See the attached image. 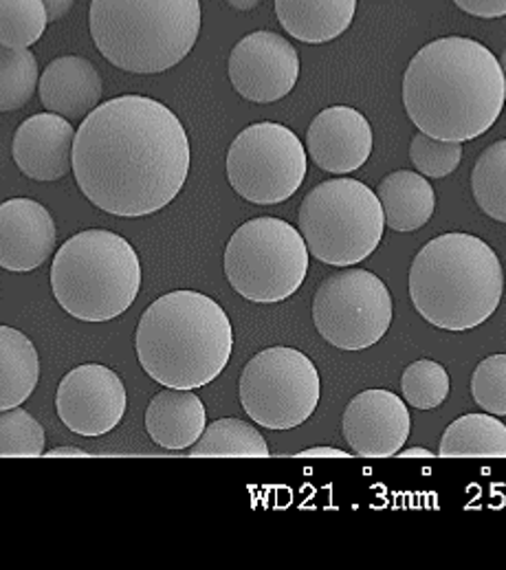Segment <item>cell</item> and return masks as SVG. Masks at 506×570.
<instances>
[{"mask_svg":"<svg viewBox=\"0 0 506 570\" xmlns=\"http://www.w3.org/2000/svg\"><path fill=\"white\" fill-rule=\"evenodd\" d=\"M234 9H238V11H249V9H254V7H258V2L260 0H227Z\"/></svg>","mask_w":506,"mask_h":570,"instance_id":"37","label":"cell"},{"mask_svg":"<svg viewBox=\"0 0 506 570\" xmlns=\"http://www.w3.org/2000/svg\"><path fill=\"white\" fill-rule=\"evenodd\" d=\"M73 175L101 212L121 218L161 212L188 181V132L152 97L110 99L91 110L76 132Z\"/></svg>","mask_w":506,"mask_h":570,"instance_id":"1","label":"cell"},{"mask_svg":"<svg viewBox=\"0 0 506 570\" xmlns=\"http://www.w3.org/2000/svg\"><path fill=\"white\" fill-rule=\"evenodd\" d=\"M141 368L163 387L195 390L229 364L234 331L222 306L199 291H172L155 299L135 333Z\"/></svg>","mask_w":506,"mask_h":570,"instance_id":"3","label":"cell"},{"mask_svg":"<svg viewBox=\"0 0 506 570\" xmlns=\"http://www.w3.org/2000/svg\"><path fill=\"white\" fill-rule=\"evenodd\" d=\"M126 401L123 381L101 364L73 368L60 381L56 394L60 421L80 436L112 432L123 419Z\"/></svg>","mask_w":506,"mask_h":570,"instance_id":"13","label":"cell"},{"mask_svg":"<svg viewBox=\"0 0 506 570\" xmlns=\"http://www.w3.org/2000/svg\"><path fill=\"white\" fill-rule=\"evenodd\" d=\"M357 0H276L285 31L300 42L324 45L339 38L355 18Z\"/></svg>","mask_w":506,"mask_h":570,"instance_id":"20","label":"cell"},{"mask_svg":"<svg viewBox=\"0 0 506 570\" xmlns=\"http://www.w3.org/2000/svg\"><path fill=\"white\" fill-rule=\"evenodd\" d=\"M192 459H269L265 436L240 419H218L209 423L190 450Z\"/></svg>","mask_w":506,"mask_h":570,"instance_id":"24","label":"cell"},{"mask_svg":"<svg viewBox=\"0 0 506 570\" xmlns=\"http://www.w3.org/2000/svg\"><path fill=\"white\" fill-rule=\"evenodd\" d=\"M308 274V247L300 229L282 218H254L240 225L225 249V276L249 302L289 299Z\"/></svg>","mask_w":506,"mask_h":570,"instance_id":"8","label":"cell"},{"mask_svg":"<svg viewBox=\"0 0 506 570\" xmlns=\"http://www.w3.org/2000/svg\"><path fill=\"white\" fill-rule=\"evenodd\" d=\"M505 272L483 238L443 234L429 240L409 269V297L418 315L443 331H472L500 306Z\"/></svg>","mask_w":506,"mask_h":570,"instance_id":"4","label":"cell"},{"mask_svg":"<svg viewBox=\"0 0 506 570\" xmlns=\"http://www.w3.org/2000/svg\"><path fill=\"white\" fill-rule=\"evenodd\" d=\"M201 0H93L91 36L101 56L128 73H163L195 49Z\"/></svg>","mask_w":506,"mask_h":570,"instance_id":"5","label":"cell"},{"mask_svg":"<svg viewBox=\"0 0 506 570\" xmlns=\"http://www.w3.org/2000/svg\"><path fill=\"white\" fill-rule=\"evenodd\" d=\"M49 13L42 0H0V45L29 49L47 29Z\"/></svg>","mask_w":506,"mask_h":570,"instance_id":"27","label":"cell"},{"mask_svg":"<svg viewBox=\"0 0 506 570\" xmlns=\"http://www.w3.org/2000/svg\"><path fill=\"white\" fill-rule=\"evenodd\" d=\"M298 459H350V454L337 448H310L300 452Z\"/></svg>","mask_w":506,"mask_h":570,"instance_id":"33","label":"cell"},{"mask_svg":"<svg viewBox=\"0 0 506 570\" xmlns=\"http://www.w3.org/2000/svg\"><path fill=\"white\" fill-rule=\"evenodd\" d=\"M58 304L76 320L108 322L123 315L139 295L141 263L135 247L108 229L71 236L51 265Z\"/></svg>","mask_w":506,"mask_h":570,"instance_id":"6","label":"cell"},{"mask_svg":"<svg viewBox=\"0 0 506 570\" xmlns=\"http://www.w3.org/2000/svg\"><path fill=\"white\" fill-rule=\"evenodd\" d=\"M298 225L308 254L330 267L364 263L379 247L386 216L377 191L357 179H330L304 196Z\"/></svg>","mask_w":506,"mask_h":570,"instance_id":"7","label":"cell"},{"mask_svg":"<svg viewBox=\"0 0 506 570\" xmlns=\"http://www.w3.org/2000/svg\"><path fill=\"white\" fill-rule=\"evenodd\" d=\"M393 295L386 283L366 269L328 276L312 297L317 333L339 351H366L384 340L393 324Z\"/></svg>","mask_w":506,"mask_h":570,"instance_id":"10","label":"cell"},{"mask_svg":"<svg viewBox=\"0 0 506 570\" xmlns=\"http://www.w3.org/2000/svg\"><path fill=\"white\" fill-rule=\"evenodd\" d=\"M47 456H51V459H56V456H78V459H89L91 454H89V452H85V450H80V448H56V450L47 452Z\"/></svg>","mask_w":506,"mask_h":570,"instance_id":"35","label":"cell"},{"mask_svg":"<svg viewBox=\"0 0 506 570\" xmlns=\"http://www.w3.org/2000/svg\"><path fill=\"white\" fill-rule=\"evenodd\" d=\"M49 13V20H60L69 13V9L73 7V0H42Z\"/></svg>","mask_w":506,"mask_h":570,"instance_id":"34","label":"cell"},{"mask_svg":"<svg viewBox=\"0 0 506 570\" xmlns=\"http://www.w3.org/2000/svg\"><path fill=\"white\" fill-rule=\"evenodd\" d=\"M40 380V357L31 340L0 324V410L22 405Z\"/></svg>","mask_w":506,"mask_h":570,"instance_id":"22","label":"cell"},{"mask_svg":"<svg viewBox=\"0 0 506 570\" xmlns=\"http://www.w3.org/2000/svg\"><path fill=\"white\" fill-rule=\"evenodd\" d=\"M38 89V60L29 49L0 45V112L22 108Z\"/></svg>","mask_w":506,"mask_h":570,"instance_id":"26","label":"cell"},{"mask_svg":"<svg viewBox=\"0 0 506 570\" xmlns=\"http://www.w3.org/2000/svg\"><path fill=\"white\" fill-rule=\"evenodd\" d=\"M407 405L416 410H434L445 403L449 394V375L434 360H418L409 364L401 377Z\"/></svg>","mask_w":506,"mask_h":570,"instance_id":"29","label":"cell"},{"mask_svg":"<svg viewBox=\"0 0 506 570\" xmlns=\"http://www.w3.org/2000/svg\"><path fill=\"white\" fill-rule=\"evenodd\" d=\"M42 106L67 119H82L98 108L101 97L100 71L80 56L56 58L38 82Z\"/></svg>","mask_w":506,"mask_h":570,"instance_id":"18","label":"cell"},{"mask_svg":"<svg viewBox=\"0 0 506 570\" xmlns=\"http://www.w3.org/2000/svg\"><path fill=\"white\" fill-rule=\"evenodd\" d=\"M51 212L31 198H11L0 205V267L27 274L47 263L56 249Z\"/></svg>","mask_w":506,"mask_h":570,"instance_id":"16","label":"cell"},{"mask_svg":"<svg viewBox=\"0 0 506 570\" xmlns=\"http://www.w3.org/2000/svg\"><path fill=\"white\" fill-rule=\"evenodd\" d=\"M207 428L201 396L192 390L168 387L152 396L146 410V430L150 439L166 450L192 448Z\"/></svg>","mask_w":506,"mask_h":570,"instance_id":"19","label":"cell"},{"mask_svg":"<svg viewBox=\"0 0 506 570\" xmlns=\"http://www.w3.org/2000/svg\"><path fill=\"white\" fill-rule=\"evenodd\" d=\"M472 394L485 412L494 416H506L505 353L492 355L476 366L472 375Z\"/></svg>","mask_w":506,"mask_h":570,"instance_id":"31","label":"cell"},{"mask_svg":"<svg viewBox=\"0 0 506 570\" xmlns=\"http://www.w3.org/2000/svg\"><path fill=\"white\" fill-rule=\"evenodd\" d=\"M76 128L67 117L38 112L24 119L11 144L20 173L33 181H58L73 168Z\"/></svg>","mask_w":506,"mask_h":570,"instance_id":"17","label":"cell"},{"mask_svg":"<svg viewBox=\"0 0 506 570\" xmlns=\"http://www.w3.org/2000/svg\"><path fill=\"white\" fill-rule=\"evenodd\" d=\"M238 392L254 423L267 430H294L317 410L321 383L315 364L298 348L274 346L247 362Z\"/></svg>","mask_w":506,"mask_h":570,"instance_id":"9","label":"cell"},{"mask_svg":"<svg viewBox=\"0 0 506 570\" xmlns=\"http://www.w3.org/2000/svg\"><path fill=\"white\" fill-rule=\"evenodd\" d=\"M306 150L324 173L350 175L373 155L370 121L353 106H328L310 121Z\"/></svg>","mask_w":506,"mask_h":570,"instance_id":"15","label":"cell"},{"mask_svg":"<svg viewBox=\"0 0 506 570\" xmlns=\"http://www.w3.org/2000/svg\"><path fill=\"white\" fill-rule=\"evenodd\" d=\"M409 159L423 177L445 179L460 166L463 144L440 141L418 130L409 146Z\"/></svg>","mask_w":506,"mask_h":570,"instance_id":"30","label":"cell"},{"mask_svg":"<svg viewBox=\"0 0 506 570\" xmlns=\"http://www.w3.org/2000/svg\"><path fill=\"white\" fill-rule=\"evenodd\" d=\"M500 67H503V73H505V82H506V49H505V53H503V58H500Z\"/></svg>","mask_w":506,"mask_h":570,"instance_id":"38","label":"cell"},{"mask_svg":"<svg viewBox=\"0 0 506 570\" xmlns=\"http://www.w3.org/2000/svg\"><path fill=\"white\" fill-rule=\"evenodd\" d=\"M505 101L500 60L478 40L460 36L434 40L407 65L405 112L427 137L472 141L498 121Z\"/></svg>","mask_w":506,"mask_h":570,"instance_id":"2","label":"cell"},{"mask_svg":"<svg viewBox=\"0 0 506 570\" xmlns=\"http://www.w3.org/2000/svg\"><path fill=\"white\" fill-rule=\"evenodd\" d=\"M306 150L298 135L276 121L247 126L229 146L227 179L236 194L256 205H276L300 190Z\"/></svg>","mask_w":506,"mask_h":570,"instance_id":"11","label":"cell"},{"mask_svg":"<svg viewBox=\"0 0 506 570\" xmlns=\"http://www.w3.org/2000/svg\"><path fill=\"white\" fill-rule=\"evenodd\" d=\"M298 78L300 56L296 47L274 31L245 36L229 56V80L236 94L256 104L289 96Z\"/></svg>","mask_w":506,"mask_h":570,"instance_id":"12","label":"cell"},{"mask_svg":"<svg viewBox=\"0 0 506 570\" xmlns=\"http://www.w3.org/2000/svg\"><path fill=\"white\" fill-rule=\"evenodd\" d=\"M397 456L399 459H434V452L425 448H409V450H401Z\"/></svg>","mask_w":506,"mask_h":570,"instance_id":"36","label":"cell"},{"mask_svg":"<svg viewBox=\"0 0 506 570\" xmlns=\"http://www.w3.org/2000/svg\"><path fill=\"white\" fill-rule=\"evenodd\" d=\"M44 428L22 407L0 410V456L40 459L44 454Z\"/></svg>","mask_w":506,"mask_h":570,"instance_id":"28","label":"cell"},{"mask_svg":"<svg viewBox=\"0 0 506 570\" xmlns=\"http://www.w3.org/2000/svg\"><path fill=\"white\" fill-rule=\"evenodd\" d=\"M377 196L384 207L386 225L395 232H416L429 223L436 194L420 173L397 170L381 179Z\"/></svg>","mask_w":506,"mask_h":570,"instance_id":"21","label":"cell"},{"mask_svg":"<svg viewBox=\"0 0 506 570\" xmlns=\"http://www.w3.org/2000/svg\"><path fill=\"white\" fill-rule=\"evenodd\" d=\"M472 190L487 216L506 223V139L492 144L478 157L472 173Z\"/></svg>","mask_w":506,"mask_h":570,"instance_id":"25","label":"cell"},{"mask_svg":"<svg viewBox=\"0 0 506 570\" xmlns=\"http://www.w3.org/2000/svg\"><path fill=\"white\" fill-rule=\"evenodd\" d=\"M411 421L404 399L390 390H364L344 410L341 432L353 454L393 459L409 439Z\"/></svg>","mask_w":506,"mask_h":570,"instance_id":"14","label":"cell"},{"mask_svg":"<svg viewBox=\"0 0 506 570\" xmlns=\"http://www.w3.org/2000/svg\"><path fill=\"white\" fill-rule=\"evenodd\" d=\"M465 13L476 18H503L506 16V0H454Z\"/></svg>","mask_w":506,"mask_h":570,"instance_id":"32","label":"cell"},{"mask_svg":"<svg viewBox=\"0 0 506 570\" xmlns=\"http://www.w3.org/2000/svg\"><path fill=\"white\" fill-rule=\"evenodd\" d=\"M440 459H506V425L494 414H465L449 423L440 445Z\"/></svg>","mask_w":506,"mask_h":570,"instance_id":"23","label":"cell"}]
</instances>
